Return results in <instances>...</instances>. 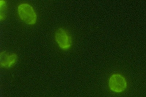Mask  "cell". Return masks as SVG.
<instances>
[{"label":"cell","instance_id":"obj_1","mask_svg":"<svg viewBox=\"0 0 146 97\" xmlns=\"http://www.w3.org/2000/svg\"><path fill=\"white\" fill-rule=\"evenodd\" d=\"M17 11L21 20L26 24L33 25L36 24L37 15L31 5L27 3H21L18 5Z\"/></svg>","mask_w":146,"mask_h":97},{"label":"cell","instance_id":"obj_2","mask_svg":"<svg viewBox=\"0 0 146 97\" xmlns=\"http://www.w3.org/2000/svg\"><path fill=\"white\" fill-rule=\"evenodd\" d=\"M54 39L58 47L63 50L70 49L72 45L71 35L65 29H57L54 33Z\"/></svg>","mask_w":146,"mask_h":97},{"label":"cell","instance_id":"obj_3","mask_svg":"<svg viewBox=\"0 0 146 97\" xmlns=\"http://www.w3.org/2000/svg\"><path fill=\"white\" fill-rule=\"evenodd\" d=\"M110 89L113 92L120 93L123 92L127 88V82L123 76L115 73L110 76L109 80Z\"/></svg>","mask_w":146,"mask_h":97},{"label":"cell","instance_id":"obj_4","mask_svg":"<svg viewBox=\"0 0 146 97\" xmlns=\"http://www.w3.org/2000/svg\"><path fill=\"white\" fill-rule=\"evenodd\" d=\"M0 58L1 66L6 68L14 66L18 59V56L16 54L9 53L6 51L1 52Z\"/></svg>","mask_w":146,"mask_h":97},{"label":"cell","instance_id":"obj_5","mask_svg":"<svg viewBox=\"0 0 146 97\" xmlns=\"http://www.w3.org/2000/svg\"><path fill=\"white\" fill-rule=\"evenodd\" d=\"M7 8L6 2L5 1H0V9H1V16L0 18L1 20H3L6 17V11Z\"/></svg>","mask_w":146,"mask_h":97}]
</instances>
